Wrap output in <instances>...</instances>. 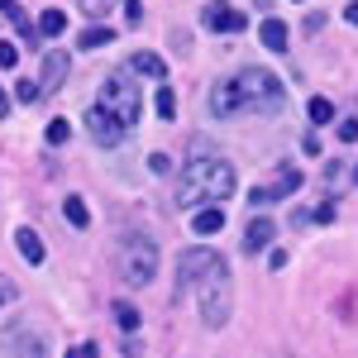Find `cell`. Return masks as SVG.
<instances>
[{"label": "cell", "instance_id": "cell-1", "mask_svg": "<svg viewBox=\"0 0 358 358\" xmlns=\"http://www.w3.org/2000/svg\"><path fill=\"white\" fill-rule=\"evenodd\" d=\"M177 273H182V292H196L201 301V320L210 330H220L229 320V268L215 248H187L177 258Z\"/></svg>", "mask_w": 358, "mask_h": 358}, {"label": "cell", "instance_id": "cell-2", "mask_svg": "<svg viewBox=\"0 0 358 358\" xmlns=\"http://www.w3.org/2000/svg\"><path fill=\"white\" fill-rule=\"evenodd\" d=\"M287 91L268 67H244L239 77H224L210 91V115L215 120H234V115H273L282 110Z\"/></svg>", "mask_w": 358, "mask_h": 358}, {"label": "cell", "instance_id": "cell-3", "mask_svg": "<svg viewBox=\"0 0 358 358\" xmlns=\"http://www.w3.org/2000/svg\"><path fill=\"white\" fill-rule=\"evenodd\" d=\"M234 196V167L224 163L215 148H206L201 138L192 143V163L182 167V187H177V206L182 210H201V206H220Z\"/></svg>", "mask_w": 358, "mask_h": 358}, {"label": "cell", "instance_id": "cell-4", "mask_svg": "<svg viewBox=\"0 0 358 358\" xmlns=\"http://www.w3.org/2000/svg\"><path fill=\"white\" fill-rule=\"evenodd\" d=\"M96 106L110 115L115 124L134 129V124H138V86H134V77L110 72V77H106V86H101V101H96Z\"/></svg>", "mask_w": 358, "mask_h": 358}, {"label": "cell", "instance_id": "cell-5", "mask_svg": "<svg viewBox=\"0 0 358 358\" xmlns=\"http://www.w3.org/2000/svg\"><path fill=\"white\" fill-rule=\"evenodd\" d=\"M120 268H124V282H129V287H148V282L158 277V244H153L148 234H129Z\"/></svg>", "mask_w": 358, "mask_h": 358}, {"label": "cell", "instance_id": "cell-6", "mask_svg": "<svg viewBox=\"0 0 358 358\" xmlns=\"http://www.w3.org/2000/svg\"><path fill=\"white\" fill-rule=\"evenodd\" d=\"M201 24L215 29V34H244V10H234L229 0H210L201 10Z\"/></svg>", "mask_w": 358, "mask_h": 358}, {"label": "cell", "instance_id": "cell-7", "mask_svg": "<svg viewBox=\"0 0 358 358\" xmlns=\"http://www.w3.org/2000/svg\"><path fill=\"white\" fill-rule=\"evenodd\" d=\"M86 129H91V138H96L101 148H115L120 138L129 134V129H124V124H115V120L101 110V106H91V110H86Z\"/></svg>", "mask_w": 358, "mask_h": 358}, {"label": "cell", "instance_id": "cell-8", "mask_svg": "<svg viewBox=\"0 0 358 358\" xmlns=\"http://www.w3.org/2000/svg\"><path fill=\"white\" fill-rule=\"evenodd\" d=\"M296 187H301V172H296V167H282L273 187H253V192H248V201H253V206H268V201H282V196H292Z\"/></svg>", "mask_w": 358, "mask_h": 358}, {"label": "cell", "instance_id": "cell-9", "mask_svg": "<svg viewBox=\"0 0 358 358\" xmlns=\"http://www.w3.org/2000/svg\"><path fill=\"white\" fill-rule=\"evenodd\" d=\"M62 82H67V53H62V48H48V53H43L38 91H62Z\"/></svg>", "mask_w": 358, "mask_h": 358}, {"label": "cell", "instance_id": "cell-10", "mask_svg": "<svg viewBox=\"0 0 358 358\" xmlns=\"http://www.w3.org/2000/svg\"><path fill=\"white\" fill-rule=\"evenodd\" d=\"M5 349H10L15 358H43V344H38L29 330H10L5 334Z\"/></svg>", "mask_w": 358, "mask_h": 358}, {"label": "cell", "instance_id": "cell-11", "mask_svg": "<svg viewBox=\"0 0 358 358\" xmlns=\"http://www.w3.org/2000/svg\"><path fill=\"white\" fill-rule=\"evenodd\" d=\"M192 229L196 234H220L224 229V210L220 206H201V210H192Z\"/></svg>", "mask_w": 358, "mask_h": 358}, {"label": "cell", "instance_id": "cell-12", "mask_svg": "<svg viewBox=\"0 0 358 358\" xmlns=\"http://www.w3.org/2000/svg\"><path fill=\"white\" fill-rule=\"evenodd\" d=\"M273 234H277V224L258 215V220L244 229V248H248V253H258V248H268V239H273Z\"/></svg>", "mask_w": 358, "mask_h": 358}, {"label": "cell", "instance_id": "cell-13", "mask_svg": "<svg viewBox=\"0 0 358 358\" xmlns=\"http://www.w3.org/2000/svg\"><path fill=\"white\" fill-rule=\"evenodd\" d=\"M15 248H20L24 263H43V239L34 229H15Z\"/></svg>", "mask_w": 358, "mask_h": 358}, {"label": "cell", "instance_id": "cell-14", "mask_svg": "<svg viewBox=\"0 0 358 358\" xmlns=\"http://www.w3.org/2000/svg\"><path fill=\"white\" fill-rule=\"evenodd\" d=\"M258 38H263V48L282 53V48H287V24H282V20H263V24H258Z\"/></svg>", "mask_w": 358, "mask_h": 358}, {"label": "cell", "instance_id": "cell-15", "mask_svg": "<svg viewBox=\"0 0 358 358\" xmlns=\"http://www.w3.org/2000/svg\"><path fill=\"white\" fill-rule=\"evenodd\" d=\"M129 67L143 72V77H158V82L167 77V67H163V57H158V53H134V57H129Z\"/></svg>", "mask_w": 358, "mask_h": 358}, {"label": "cell", "instance_id": "cell-16", "mask_svg": "<svg viewBox=\"0 0 358 358\" xmlns=\"http://www.w3.org/2000/svg\"><path fill=\"white\" fill-rule=\"evenodd\" d=\"M62 215H67L72 229H86V224H91V210H86L82 196H67V201H62Z\"/></svg>", "mask_w": 358, "mask_h": 358}, {"label": "cell", "instance_id": "cell-17", "mask_svg": "<svg viewBox=\"0 0 358 358\" xmlns=\"http://www.w3.org/2000/svg\"><path fill=\"white\" fill-rule=\"evenodd\" d=\"M106 43H115V29H106V24L82 29V38H77V48H106Z\"/></svg>", "mask_w": 358, "mask_h": 358}, {"label": "cell", "instance_id": "cell-18", "mask_svg": "<svg viewBox=\"0 0 358 358\" xmlns=\"http://www.w3.org/2000/svg\"><path fill=\"white\" fill-rule=\"evenodd\" d=\"M62 29H67V15H62V10H43V15H38V34H43V38H57Z\"/></svg>", "mask_w": 358, "mask_h": 358}, {"label": "cell", "instance_id": "cell-19", "mask_svg": "<svg viewBox=\"0 0 358 358\" xmlns=\"http://www.w3.org/2000/svg\"><path fill=\"white\" fill-rule=\"evenodd\" d=\"M306 115H310V124H330V120H334V106L325 101V96H310V101H306Z\"/></svg>", "mask_w": 358, "mask_h": 358}, {"label": "cell", "instance_id": "cell-20", "mask_svg": "<svg viewBox=\"0 0 358 358\" xmlns=\"http://www.w3.org/2000/svg\"><path fill=\"white\" fill-rule=\"evenodd\" d=\"M138 320H143V315H138L134 306L115 301V325H120V330H124V334H134V330H138Z\"/></svg>", "mask_w": 358, "mask_h": 358}, {"label": "cell", "instance_id": "cell-21", "mask_svg": "<svg viewBox=\"0 0 358 358\" xmlns=\"http://www.w3.org/2000/svg\"><path fill=\"white\" fill-rule=\"evenodd\" d=\"M158 120H177V96H172V86H158Z\"/></svg>", "mask_w": 358, "mask_h": 358}, {"label": "cell", "instance_id": "cell-22", "mask_svg": "<svg viewBox=\"0 0 358 358\" xmlns=\"http://www.w3.org/2000/svg\"><path fill=\"white\" fill-rule=\"evenodd\" d=\"M72 138V124L67 120H48V143H67Z\"/></svg>", "mask_w": 358, "mask_h": 358}, {"label": "cell", "instance_id": "cell-23", "mask_svg": "<svg viewBox=\"0 0 358 358\" xmlns=\"http://www.w3.org/2000/svg\"><path fill=\"white\" fill-rule=\"evenodd\" d=\"M15 62H20V48L10 38H0V67H15Z\"/></svg>", "mask_w": 358, "mask_h": 358}, {"label": "cell", "instance_id": "cell-24", "mask_svg": "<svg viewBox=\"0 0 358 358\" xmlns=\"http://www.w3.org/2000/svg\"><path fill=\"white\" fill-rule=\"evenodd\" d=\"M339 138L344 143H358V120H339Z\"/></svg>", "mask_w": 358, "mask_h": 358}, {"label": "cell", "instance_id": "cell-25", "mask_svg": "<svg viewBox=\"0 0 358 358\" xmlns=\"http://www.w3.org/2000/svg\"><path fill=\"white\" fill-rule=\"evenodd\" d=\"M62 358H101V354H96V344H72Z\"/></svg>", "mask_w": 358, "mask_h": 358}, {"label": "cell", "instance_id": "cell-26", "mask_svg": "<svg viewBox=\"0 0 358 358\" xmlns=\"http://www.w3.org/2000/svg\"><path fill=\"white\" fill-rule=\"evenodd\" d=\"M15 292H20V287H15L10 277H0V306H10V301H15Z\"/></svg>", "mask_w": 358, "mask_h": 358}, {"label": "cell", "instance_id": "cell-27", "mask_svg": "<svg viewBox=\"0 0 358 358\" xmlns=\"http://www.w3.org/2000/svg\"><path fill=\"white\" fill-rule=\"evenodd\" d=\"M82 10L96 20V15H106V10H110V0H82Z\"/></svg>", "mask_w": 358, "mask_h": 358}, {"label": "cell", "instance_id": "cell-28", "mask_svg": "<svg viewBox=\"0 0 358 358\" xmlns=\"http://www.w3.org/2000/svg\"><path fill=\"white\" fill-rule=\"evenodd\" d=\"M120 5H124V20H129V24H138V20H143V10H138V0H120Z\"/></svg>", "mask_w": 358, "mask_h": 358}, {"label": "cell", "instance_id": "cell-29", "mask_svg": "<svg viewBox=\"0 0 358 358\" xmlns=\"http://www.w3.org/2000/svg\"><path fill=\"white\" fill-rule=\"evenodd\" d=\"M148 167H153V172H158V177H167V172H172V163H167L163 153H153V158H148Z\"/></svg>", "mask_w": 358, "mask_h": 358}, {"label": "cell", "instance_id": "cell-30", "mask_svg": "<svg viewBox=\"0 0 358 358\" xmlns=\"http://www.w3.org/2000/svg\"><path fill=\"white\" fill-rule=\"evenodd\" d=\"M20 101H38V82H20Z\"/></svg>", "mask_w": 358, "mask_h": 358}, {"label": "cell", "instance_id": "cell-31", "mask_svg": "<svg viewBox=\"0 0 358 358\" xmlns=\"http://www.w3.org/2000/svg\"><path fill=\"white\" fill-rule=\"evenodd\" d=\"M124 358H143V344H138V339H129V344H124Z\"/></svg>", "mask_w": 358, "mask_h": 358}, {"label": "cell", "instance_id": "cell-32", "mask_svg": "<svg viewBox=\"0 0 358 358\" xmlns=\"http://www.w3.org/2000/svg\"><path fill=\"white\" fill-rule=\"evenodd\" d=\"M10 115V96H5V86H0V120Z\"/></svg>", "mask_w": 358, "mask_h": 358}, {"label": "cell", "instance_id": "cell-33", "mask_svg": "<svg viewBox=\"0 0 358 358\" xmlns=\"http://www.w3.org/2000/svg\"><path fill=\"white\" fill-rule=\"evenodd\" d=\"M344 20H349V24H358V0L349 5V10H344Z\"/></svg>", "mask_w": 358, "mask_h": 358}, {"label": "cell", "instance_id": "cell-34", "mask_svg": "<svg viewBox=\"0 0 358 358\" xmlns=\"http://www.w3.org/2000/svg\"><path fill=\"white\" fill-rule=\"evenodd\" d=\"M0 15H15V0H0Z\"/></svg>", "mask_w": 358, "mask_h": 358}, {"label": "cell", "instance_id": "cell-35", "mask_svg": "<svg viewBox=\"0 0 358 358\" xmlns=\"http://www.w3.org/2000/svg\"><path fill=\"white\" fill-rule=\"evenodd\" d=\"M354 182H358V167H354Z\"/></svg>", "mask_w": 358, "mask_h": 358}]
</instances>
